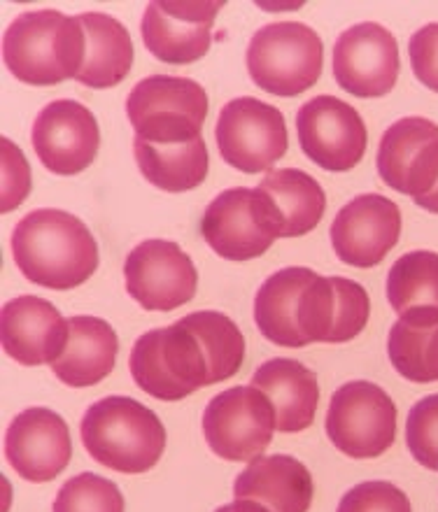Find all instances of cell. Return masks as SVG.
Returning a JSON list of instances; mask_svg holds the SVG:
<instances>
[{"mask_svg":"<svg viewBox=\"0 0 438 512\" xmlns=\"http://www.w3.org/2000/svg\"><path fill=\"white\" fill-rule=\"evenodd\" d=\"M12 259L28 282L68 291L96 273L98 245L75 215L45 208L28 212L14 226Z\"/></svg>","mask_w":438,"mask_h":512,"instance_id":"cell-1","label":"cell"},{"mask_svg":"<svg viewBox=\"0 0 438 512\" xmlns=\"http://www.w3.org/2000/svg\"><path fill=\"white\" fill-rule=\"evenodd\" d=\"M84 28L59 10L21 12L7 26L3 59L19 82L54 87L77 77L84 61Z\"/></svg>","mask_w":438,"mask_h":512,"instance_id":"cell-2","label":"cell"},{"mask_svg":"<svg viewBox=\"0 0 438 512\" xmlns=\"http://www.w3.org/2000/svg\"><path fill=\"white\" fill-rule=\"evenodd\" d=\"M82 445L110 471L138 475L159 464L166 429L150 408L131 396H105L84 412Z\"/></svg>","mask_w":438,"mask_h":512,"instance_id":"cell-3","label":"cell"},{"mask_svg":"<svg viewBox=\"0 0 438 512\" xmlns=\"http://www.w3.org/2000/svg\"><path fill=\"white\" fill-rule=\"evenodd\" d=\"M129 368L138 387L159 401H182L196 389L215 384L201 338L185 317L143 333L133 345Z\"/></svg>","mask_w":438,"mask_h":512,"instance_id":"cell-4","label":"cell"},{"mask_svg":"<svg viewBox=\"0 0 438 512\" xmlns=\"http://www.w3.org/2000/svg\"><path fill=\"white\" fill-rule=\"evenodd\" d=\"M126 115L136 140L150 145H185L203 138L208 94L189 77L152 75L131 89Z\"/></svg>","mask_w":438,"mask_h":512,"instance_id":"cell-5","label":"cell"},{"mask_svg":"<svg viewBox=\"0 0 438 512\" xmlns=\"http://www.w3.org/2000/svg\"><path fill=\"white\" fill-rule=\"evenodd\" d=\"M322 63V38L301 21L259 28L247 47V73L259 89L273 96H299L315 87Z\"/></svg>","mask_w":438,"mask_h":512,"instance_id":"cell-6","label":"cell"},{"mask_svg":"<svg viewBox=\"0 0 438 512\" xmlns=\"http://www.w3.org/2000/svg\"><path fill=\"white\" fill-rule=\"evenodd\" d=\"M324 429L345 457L376 459L397 438V405L378 384L345 382L331 396Z\"/></svg>","mask_w":438,"mask_h":512,"instance_id":"cell-7","label":"cell"},{"mask_svg":"<svg viewBox=\"0 0 438 512\" xmlns=\"http://www.w3.org/2000/svg\"><path fill=\"white\" fill-rule=\"evenodd\" d=\"M215 140L222 159L240 173H264L287 154L289 135L278 108L259 98H233L219 112Z\"/></svg>","mask_w":438,"mask_h":512,"instance_id":"cell-8","label":"cell"},{"mask_svg":"<svg viewBox=\"0 0 438 512\" xmlns=\"http://www.w3.org/2000/svg\"><path fill=\"white\" fill-rule=\"evenodd\" d=\"M275 410L257 387H233L217 394L203 410V436L224 461L259 459L273 440Z\"/></svg>","mask_w":438,"mask_h":512,"instance_id":"cell-9","label":"cell"},{"mask_svg":"<svg viewBox=\"0 0 438 512\" xmlns=\"http://www.w3.org/2000/svg\"><path fill=\"white\" fill-rule=\"evenodd\" d=\"M296 133L303 154L329 173L355 168L369 142L362 115L336 96H315L303 103L296 115Z\"/></svg>","mask_w":438,"mask_h":512,"instance_id":"cell-10","label":"cell"},{"mask_svg":"<svg viewBox=\"0 0 438 512\" xmlns=\"http://www.w3.org/2000/svg\"><path fill=\"white\" fill-rule=\"evenodd\" d=\"M126 291L143 310L171 312L196 296L199 273L187 252L171 240H145L124 263Z\"/></svg>","mask_w":438,"mask_h":512,"instance_id":"cell-11","label":"cell"},{"mask_svg":"<svg viewBox=\"0 0 438 512\" xmlns=\"http://www.w3.org/2000/svg\"><path fill=\"white\" fill-rule=\"evenodd\" d=\"M224 3L213 0H154L143 14V42L147 52L171 66H187L203 59L213 42L215 17Z\"/></svg>","mask_w":438,"mask_h":512,"instance_id":"cell-12","label":"cell"},{"mask_svg":"<svg viewBox=\"0 0 438 512\" xmlns=\"http://www.w3.org/2000/svg\"><path fill=\"white\" fill-rule=\"evenodd\" d=\"M397 38L376 21H364L338 35L334 45V77L338 87L357 98L390 94L399 80Z\"/></svg>","mask_w":438,"mask_h":512,"instance_id":"cell-13","label":"cell"},{"mask_svg":"<svg viewBox=\"0 0 438 512\" xmlns=\"http://www.w3.org/2000/svg\"><path fill=\"white\" fill-rule=\"evenodd\" d=\"M371 301L362 284L315 275L299 298V329L306 343H348L369 324Z\"/></svg>","mask_w":438,"mask_h":512,"instance_id":"cell-14","label":"cell"},{"mask_svg":"<svg viewBox=\"0 0 438 512\" xmlns=\"http://www.w3.org/2000/svg\"><path fill=\"white\" fill-rule=\"evenodd\" d=\"M31 142L49 173L70 177L94 163L101 147V131L96 117L82 103L54 101L35 117Z\"/></svg>","mask_w":438,"mask_h":512,"instance_id":"cell-15","label":"cell"},{"mask_svg":"<svg viewBox=\"0 0 438 512\" xmlns=\"http://www.w3.org/2000/svg\"><path fill=\"white\" fill-rule=\"evenodd\" d=\"M378 173L387 187L413 201L438 184V126L425 117H404L380 138Z\"/></svg>","mask_w":438,"mask_h":512,"instance_id":"cell-16","label":"cell"},{"mask_svg":"<svg viewBox=\"0 0 438 512\" xmlns=\"http://www.w3.org/2000/svg\"><path fill=\"white\" fill-rule=\"evenodd\" d=\"M329 233L334 252L343 263L373 268L399 243L401 210L380 194L357 196L341 208Z\"/></svg>","mask_w":438,"mask_h":512,"instance_id":"cell-17","label":"cell"},{"mask_svg":"<svg viewBox=\"0 0 438 512\" xmlns=\"http://www.w3.org/2000/svg\"><path fill=\"white\" fill-rule=\"evenodd\" d=\"M5 457L28 482L54 480L73 457L66 419L47 408L19 412L5 433Z\"/></svg>","mask_w":438,"mask_h":512,"instance_id":"cell-18","label":"cell"},{"mask_svg":"<svg viewBox=\"0 0 438 512\" xmlns=\"http://www.w3.org/2000/svg\"><path fill=\"white\" fill-rule=\"evenodd\" d=\"M252 191L259 222L273 238L306 236L327 210L320 182L299 168L271 170Z\"/></svg>","mask_w":438,"mask_h":512,"instance_id":"cell-19","label":"cell"},{"mask_svg":"<svg viewBox=\"0 0 438 512\" xmlns=\"http://www.w3.org/2000/svg\"><path fill=\"white\" fill-rule=\"evenodd\" d=\"M68 319L40 296H19L5 303L0 340L10 359L24 366L56 364L68 345Z\"/></svg>","mask_w":438,"mask_h":512,"instance_id":"cell-20","label":"cell"},{"mask_svg":"<svg viewBox=\"0 0 438 512\" xmlns=\"http://www.w3.org/2000/svg\"><path fill=\"white\" fill-rule=\"evenodd\" d=\"M203 240L226 261H250L266 254L273 236L259 222L254 191L247 187L226 189L203 212Z\"/></svg>","mask_w":438,"mask_h":512,"instance_id":"cell-21","label":"cell"},{"mask_svg":"<svg viewBox=\"0 0 438 512\" xmlns=\"http://www.w3.org/2000/svg\"><path fill=\"white\" fill-rule=\"evenodd\" d=\"M313 492V475L289 454L254 459L233 482L238 501H252L266 512H308Z\"/></svg>","mask_w":438,"mask_h":512,"instance_id":"cell-22","label":"cell"},{"mask_svg":"<svg viewBox=\"0 0 438 512\" xmlns=\"http://www.w3.org/2000/svg\"><path fill=\"white\" fill-rule=\"evenodd\" d=\"M252 387L261 389L275 410V429L282 433L306 431L313 424L320 384L317 375L294 359H271L252 375Z\"/></svg>","mask_w":438,"mask_h":512,"instance_id":"cell-23","label":"cell"},{"mask_svg":"<svg viewBox=\"0 0 438 512\" xmlns=\"http://www.w3.org/2000/svg\"><path fill=\"white\" fill-rule=\"evenodd\" d=\"M68 326V345L61 359L52 364V371L68 387H94L115 368L119 352L117 333L105 319L89 315L70 317Z\"/></svg>","mask_w":438,"mask_h":512,"instance_id":"cell-24","label":"cell"},{"mask_svg":"<svg viewBox=\"0 0 438 512\" xmlns=\"http://www.w3.org/2000/svg\"><path fill=\"white\" fill-rule=\"evenodd\" d=\"M84 28V61L75 80L89 89H110L133 66V42L122 21L103 12L77 14Z\"/></svg>","mask_w":438,"mask_h":512,"instance_id":"cell-25","label":"cell"},{"mask_svg":"<svg viewBox=\"0 0 438 512\" xmlns=\"http://www.w3.org/2000/svg\"><path fill=\"white\" fill-rule=\"evenodd\" d=\"M317 273L310 268H285L273 273L261 284L257 296H254V322L266 340L280 347H299L308 345L299 329V298L303 289L308 287Z\"/></svg>","mask_w":438,"mask_h":512,"instance_id":"cell-26","label":"cell"},{"mask_svg":"<svg viewBox=\"0 0 438 512\" xmlns=\"http://www.w3.org/2000/svg\"><path fill=\"white\" fill-rule=\"evenodd\" d=\"M133 154L145 180L168 194L196 189L206 180L210 166L203 138L185 145H150L133 140Z\"/></svg>","mask_w":438,"mask_h":512,"instance_id":"cell-27","label":"cell"},{"mask_svg":"<svg viewBox=\"0 0 438 512\" xmlns=\"http://www.w3.org/2000/svg\"><path fill=\"white\" fill-rule=\"evenodd\" d=\"M387 354L408 382H438V312L401 315L390 329Z\"/></svg>","mask_w":438,"mask_h":512,"instance_id":"cell-28","label":"cell"},{"mask_svg":"<svg viewBox=\"0 0 438 512\" xmlns=\"http://www.w3.org/2000/svg\"><path fill=\"white\" fill-rule=\"evenodd\" d=\"M387 301L399 317L438 312V254L418 250L394 261L387 275Z\"/></svg>","mask_w":438,"mask_h":512,"instance_id":"cell-29","label":"cell"},{"mask_svg":"<svg viewBox=\"0 0 438 512\" xmlns=\"http://www.w3.org/2000/svg\"><path fill=\"white\" fill-rule=\"evenodd\" d=\"M52 512H124V496L112 480L80 473L59 489Z\"/></svg>","mask_w":438,"mask_h":512,"instance_id":"cell-30","label":"cell"},{"mask_svg":"<svg viewBox=\"0 0 438 512\" xmlns=\"http://www.w3.org/2000/svg\"><path fill=\"white\" fill-rule=\"evenodd\" d=\"M406 443L420 466L438 473V394L425 396L408 412Z\"/></svg>","mask_w":438,"mask_h":512,"instance_id":"cell-31","label":"cell"},{"mask_svg":"<svg viewBox=\"0 0 438 512\" xmlns=\"http://www.w3.org/2000/svg\"><path fill=\"white\" fill-rule=\"evenodd\" d=\"M336 512H413L408 496L397 485L371 480L352 487L338 503Z\"/></svg>","mask_w":438,"mask_h":512,"instance_id":"cell-32","label":"cell"},{"mask_svg":"<svg viewBox=\"0 0 438 512\" xmlns=\"http://www.w3.org/2000/svg\"><path fill=\"white\" fill-rule=\"evenodd\" d=\"M0 147H3V205L0 210L10 212L19 208L31 191V168L14 142L0 138Z\"/></svg>","mask_w":438,"mask_h":512,"instance_id":"cell-33","label":"cell"},{"mask_svg":"<svg viewBox=\"0 0 438 512\" xmlns=\"http://www.w3.org/2000/svg\"><path fill=\"white\" fill-rule=\"evenodd\" d=\"M408 54H411L413 73L420 84L438 94V24H427L413 33Z\"/></svg>","mask_w":438,"mask_h":512,"instance_id":"cell-34","label":"cell"},{"mask_svg":"<svg viewBox=\"0 0 438 512\" xmlns=\"http://www.w3.org/2000/svg\"><path fill=\"white\" fill-rule=\"evenodd\" d=\"M215 512H266L261 506H257V503L252 501H233V503H226V506L217 508Z\"/></svg>","mask_w":438,"mask_h":512,"instance_id":"cell-35","label":"cell"},{"mask_svg":"<svg viewBox=\"0 0 438 512\" xmlns=\"http://www.w3.org/2000/svg\"><path fill=\"white\" fill-rule=\"evenodd\" d=\"M415 205H420L422 210L434 212V215H438V184H436V187H434L432 191H429L427 196L418 198V201H415Z\"/></svg>","mask_w":438,"mask_h":512,"instance_id":"cell-36","label":"cell"}]
</instances>
